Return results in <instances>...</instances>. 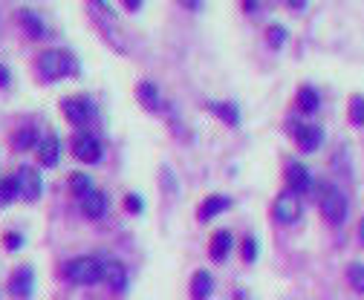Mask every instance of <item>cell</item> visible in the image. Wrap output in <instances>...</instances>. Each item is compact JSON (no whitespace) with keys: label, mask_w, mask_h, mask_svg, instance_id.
Wrapping results in <instances>:
<instances>
[{"label":"cell","mask_w":364,"mask_h":300,"mask_svg":"<svg viewBox=\"0 0 364 300\" xmlns=\"http://www.w3.org/2000/svg\"><path fill=\"white\" fill-rule=\"evenodd\" d=\"M125 205H127V211H134V214H142V208H145V205H142V199H139V194H130Z\"/></svg>","instance_id":"obj_29"},{"label":"cell","mask_w":364,"mask_h":300,"mask_svg":"<svg viewBox=\"0 0 364 300\" xmlns=\"http://www.w3.org/2000/svg\"><path fill=\"white\" fill-rule=\"evenodd\" d=\"M272 214H275V220H277V223L292 225V223L298 220V216H301V199H298V194H292V191L277 194L275 205H272Z\"/></svg>","instance_id":"obj_6"},{"label":"cell","mask_w":364,"mask_h":300,"mask_svg":"<svg viewBox=\"0 0 364 300\" xmlns=\"http://www.w3.org/2000/svg\"><path fill=\"white\" fill-rule=\"evenodd\" d=\"M295 142H298V147L304 150V153H312L321 142H324V130L318 127V124H295Z\"/></svg>","instance_id":"obj_7"},{"label":"cell","mask_w":364,"mask_h":300,"mask_svg":"<svg viewBox=\"0 0 364 300\" xmlns=\"http://www.w3.org/2000/svg\"><path fill=\"white\" fill-rule=\"evenodd\" d=\"M231 245H235V237H231V231H217V234L211 237V248H208L211 260H226L228 252H231Z\"/></svg>","instance_id":"obj_17"},{"label":"cell","mask_w":364,"mask_h":300,"mask_svg":"<svg viewBox=\"0 0 364 300\" xmlns=\"http://www.w3.org/2000/svg\"><path fill=\"white\" fill-rule=\"evenodd\" d=\"M15 196H18V185H15V179H3V182H0V205L12 203Z\"/></svg>","instance_id":"obj_25"},{"label":"cell","mask_w":364,"mask_h":300,"mask_svg":"<svg viewBox=\"0 0 364 300\" xmlns=\"http://www.w3.org/2000/svg\"><path fill=\"white\" fill-rule=\"evenodd\" d=\"M347 280H350V286L356 292L364 294V263H350V265H347Z\"/></svg>","instance_id":"obj_23"},{"label":"cell","mask_w":364,"mask_h":300,"mask_svg":"<svg viewBox=\"0 0 364 300\" xmlns=\"http://www.w3.org/2000/svg\"><path fill=\"white\" fill-rule=\"evenodd\" d=\"M73 156L78 162H87V165H95L98 159H102V142H98L93 133L81 130L73 136Z\"/></svg>","instance_id":"obj_5"},{"label":"cell","mask_w":364,"mask_h":300,"mask_svg":"<svg viewBox=\"0 0 364 300\" xmlns=\"http://www.w3.org/2000/svg\"><path fill=\"white\" fill-rule=\"evenodd\" d=\"M3 245H6V252H18V248H24V237L9 231V234H3Z\"/></svg>","instance_id":"obj_28"},{"label":"cell","mask_w":364,"mask_h":300,"mask_svg":"<svg viewBox=\"0 0 364 300\" xmlns=\"http://www.w3.org/2000/svg\"><path fill=\"white\" fill-rule=\"evenodd\" d=\"M38 156H41L44 168H55L58 156H61V142H58V136H46V139L38 144Z\"/></svg>","instance_id":"obj_15"},{"label":"cell","mask_w":364,"mask_h":300,"mask_svg":"<svg viewBox=\"0 0 364 300\" xmlns=\"http://www.w3.org/2000/svg\"><path fill=\"white\" fill-rule=\"evenodd\" d=\"M243 260L246 263H255L257 260V240L255 237H246L243 240Z\"/></svg>","instance_id":"obj_26"},{"label":"cell","mask_w":364,"mask_h":300,"mask_svg":"<svg viewBox=\"0 0 364 300\" xmlns=\"http://www.w3.org/2000/svg\"><path fill=\"white\" fill-rule=\"evenodd\" d=\"M18 24L24 26V32L29 38H44V21H41V15L38 12H32V9H21L18 12Z\"/></svg>","instance_id":"obj_14"},{"label":"cell","mask_w":364,"mask_h":300,"mask_svg":"<svg viewBox=\"0 0 364 300\" xmlns=\"http://www.w3.org/2000/svg\"><path fill=\"white\" fill-rule=\"evenodd\" d=\"M67 277L73 280V283H78V286H93V283H98V280H104V263L98 260V257H75V260H70L67 263Z\"/></svg>","instance_id":"obj_2"},{"label":"cell","mask_w":364,"mask_h":300,"mask_svg":"<svg viewBox=\"0 0 364 300\" xmlns=\"http://www.w3.org/2000/svg\"><path fill=\"white\" fill-rule=\"evenodd\" d=\"M104 280H107V286L113 292H125L127 289V269H125V263L107 260L104 263Z\"/></svg>","instance_id":"obj_11"},{"label":"cell","mask_w":364,"mask_h":300,"mask_svg":"<svg viewBox=\"0 0 364 300\" xmlns=\"http://www.w3.org/2000/svg\"><path fill=\"white\" fill-rule=\"evenodd\" d=\"M15 179V185H18V196L26 199V203H35V199L41 196L44 191V182H41V174L35 168H18V174L12 176Z\"/></svg>","instance_id":"obj_4"},{"label":"cell","mask_w":364,"mask_h":300,"mask_svg":"<svg viewBox=\"0 0 364 300\" xmlns=\"http://www.w3.org/2000/svg\"><path fill=\"white\" fill-rule=\"evenodd\" d=\"M32 289H35V272H32L29 265H21V269L9 277V292L15 297H29Z\"/></svg>","instance_id":"obj_8"},{"label":"cell","mask_w":364,"mask_h":300,"mask_svg":"<svg viewBox=\"0 0 364 300\" xmlns=\"http://www.w3.org/2000/svg\"><path fill=\"white\" fill-rule=\"evenodd\" d=\"M358 240H361V245H364V220L358 223Z\"/></svg>","instance_id":"obj_32"},{"label":"cell","mask_w":364,"mask_h":300,"mask_svg":"<svg viewBox=\"0 0 364 300\" xmlns=\"http://www.w3.org/2000/svg\"><path fill=\"white\" fill-rule=\"evenodd\" d=\"M208 110L217 115V119H223L228 127H237L240 124V110H237V104H226V102H211L208 104Z\"/></svg>","instance_id":"obj_19"},{"label":"cell","mask_w":364,"mask_h":300,"mask_svg":"<svg viewBox=\"0 0 364 300\" xmlns=\"http://www.w3.org/2000/svg\"><path fill=\"white\" fill-rule=\"evenodd\" d=\"M0 182H3V179H0Z\"/></svg>","instance_id":"obj_33"},{"label":"cell","mask_w":364,"mask_h":300,"mask_svg":"<svg viewBox=\"0 0 364 300\" xmlns=\"http://www.w3.org/2000/svg\"><path fill=\"white\" fill-rule=\"evenodd\" d=\"M0 87H9V70L6 66H0Z\"/></svg>","instance_id":"obj_31"},{"label":"cell","mask_w":364,"mask_h":300,"mask_svg":"<svg viewBox=\"0 0 364 300\" xmlns=\"http://www.w3.org/2000/svg\"><path fill=\"white\" fill-rule=\"evenodd\" d=\"M70 188H73V194H75V196L84 199V196L93 191V182H90V176H87V174H73V176H70Z\"/></svg>","instance_id":"obj_22"},{"label":"cell","mask_w":364,"mask_h":300,"mask_svg":"<svg viewBox=\"0 0 364 300\" xmlns=\"http://www.w3.org/2000/svg\"><path fill=\"white\" fill-rule=\"evenodd\" d=\"M298 107H301L304 113L318 110V93L312 87H301V90H298Z\"/></svg>","instance_id":"obj_21"},{"label":"cell","mask_w":364,"mask_h":300,"mask_svg":"<svg viewBox=\"0 0 364 300\" xmlns=\"http://www.w3.org/2000/svg\"><path fill=\"white\" fill-rule=\"evenodd\" d=\"M284 41H286V29L284 26H269V44L277 49V46H284Z\"/></svg>","instance_id":"obj_27"},{"label":"cell","mask_w":364,"mask_h":300,"mask_svg":"<svg viewBox=\"0 0 364 300\" xmlns=\"http://www.w3.org/2000/svg\"><path fill=\"white\" fill-rule=\"evenodd\" d=\"M38 73L46 81H55L61 75H75L78 64L70 53H64V49H46V53L38 55Z\"/></svg>","instance_id":"obj_1"},{"label":"cell","mask_w":364,"mask_h":300,"mask_svg":"<svg viewBox=\"0 0 364 300\" xmlns=\"http://www.w3.org/2000/svg\"><path fill=\"white\" fill-rule=\"evenodd\" d=\"M211 292H214V277H211V272H206V269L194 272V277H191V300H208Z\"/></svg>","instance_id":"obj_12"},{"label":"cell","mask_w":364,"mask_h":300,"mask_svg":"<svg viewBox=\"0 0 364 300\" xmlns=\"http://www.w3.org/2000/svg\"><path fill=\"white\" fill-rule=\"evenodd\" d=\"M81 211H84L90 220H98V216H104V211H107V196L102 191H90L81 199Z\"/></svg>","instance_id":"obj_13"},{"label":"cell","mask_w":364,"mask_h":300,"mask_svg":"<svg viewBox=\"0 0 364 300\" xmlns=\"http://www.w3.org/2000/svg\"><path fill=\"white\" fill-rule=\"evenodd\" d=\"M286 185H289L292 194H304V191L312 188V176H309V171L304 168V165L295 162V165L286 168Z\"/></svg>","instance_id":"obj_10"},{"label":"cell","mask_w":364,"mask_h":300,"mask_svg":"<svg viewBox=\"0 0 364 300\" xmlns=\"http://www.w3.org/2000/svg\"><path fill=\"white\" fill-rule=\"evenodd\" d=\"M228 205H231V199H228V196H223V194H211V196L206 199V203L200 205V220H203V223L214 220V216L223 214Z\"/></svg>","instance_id":"obj_16"},{"label":"cell","mask_w":364,"mask_h":300,"mask_svg":"<svg viewBox=\"0 0 364 300\" xmlns=\"http://www.w3.org/2000/svg\"><path fill=\"white\" fill-rule=\"evenodd\" d=\"M350 122L353 124H364V98L361 95L350 98Z\"/></svg>","instance_id":"obj_24"},{"label":"cell","mask_w":364,"mask_h":300,"mask_svg":"<svg viewBox=\"0 0 364 300\" xmlns=\"http://www.w3.org/2000/svg\"><path fill=\"white\" fill-rule=\"evenodd\" d=\"M61 110L73 124H84L93 115V104L87 98H67V102H61Z\"/></svg>","instance_id":"obj_9"},{"label":"cell","mask_w":364,"mask_h":300,"mask_svg":"<svg viewBox=\"0 0 364 300\" xmlns=\"http://www.w3.org/2000/svg\"><path fill=\"white\" fill-rule=\"evenodd\" d=\"M12 142H15V147H18V150H32V147L38 144V133L32 130V127H21L12 136Z\"/></svg>","instance_id":"obj_20"},{"label":"cell","mask_w":364,"mask_h":300,"mask_svg":"<svg viewBox=\"0 0 364 300\" xmlns=\"http://www.w3.org/2000/svg\"><path fill=\"white\" fill-rule=\"evenodd\" d=\"M321 214L329 225H341L347 220V196L338 188H324L321 196Z\"/></svg>","instance_id":"obj_3"},{"label":"cell","mask_w":364,"mask_h":300,"mask_svg":"<svg viewBox=\"0 0 364 300\" xmlns=\"http://www.w3.org/2000/svg\"><path fill=\"white\" fill-rule=\"evenodd\" d=\"M136 95H139V102H142L145 110H159L162 107V95H159L154 81H142V84L136 87Z\"/></svg>","instance_id":"obj_18"},{"label":"cell","mask_w":364,"mask_h":300,"mask_svg":"<svg viewBox=\"0 0 364 300\" xmlns=\"http://www.w3.org/2000/svg\"><path fill=\"white\" fill-rule=\"evenodd\" d=\"M162 182H165V188L174 191V179H171V168H162Z\"/></svg>","instance_id":"obj_30"}]
</instances>
